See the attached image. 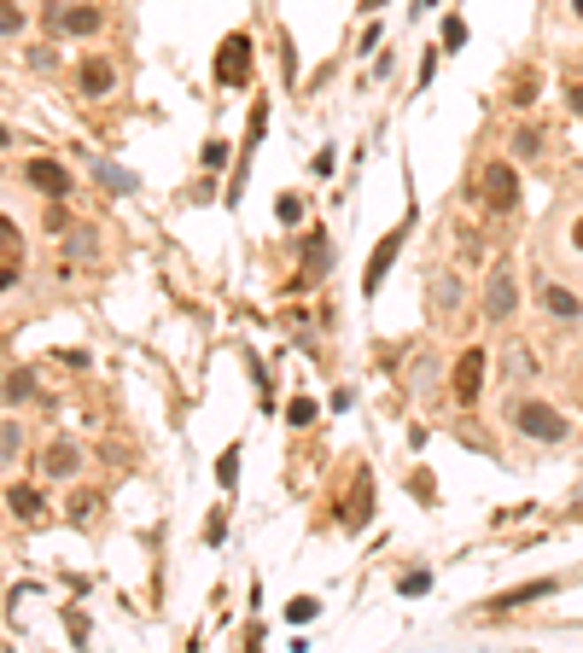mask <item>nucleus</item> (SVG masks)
Masks as SVG:
<instances>
[{"instance_id":"obj_5","label":"nucleus","mask_w":583,"mask_h":653,"mask_svg":"<svg viewBox=\"0 0 583 653\" xmlns=\"http://www.w3.org/2000/svg\"><path fill=\"white\" fill-rule=\"evenodd\" d=\"M24 181L35 187V193H47V198H65V193H70V169L53 164V158H29V164H24Z\"/></svg>"},{"instance_id":"obj_29","label":"nucleus","mask_w":583,"mask_h":653,"mask_svg":"<svg viewBox=\"0 0 583 653\" xmlns=\"http://www.w3.org/2000/svg\"><path fill=\"white\" fill-rule=\"evenodd\" d=\"M70 251H76V257H94V251H99V234H88V228H82V234L70 239Z\"/></svg>"},{"instance_id":"obj_16","label":"nucleus","mask_w":583,"mask_h":653,"mask_svg":"<svg viewBox=\"0 0 583 653\" xmlns=\"http://www.w3.org/2000/svg\"><path fill=\"white\" fill-rule=\"evenodd\" d=\"M99 508H105V496H99V490H76V496L65 501V514L76 519V525H88V519H94Z\"/></svg>"},{"instance_id":"obj_27","label":"nucleus","mask_w":583,"mask_h":653,"mask_svg":"<svg viewBox=\"0 0 583 653\" xmlns=\"http://www.w3.org/2000/svg\"><path fill=\"white\" fill-rule=\"evenodd\" d=\"M397 589H403V595H426V589H431V571H408Z\"/></svg>"},{"instance_id":"obj_12","label":"nucleus","mask_w":583,"mask_h":653,"mask_svg":"<svg viewBox=\"0 0 583 653\" xmlns=\"http://www.w3.org/2000/svg\"><path fill=\"white\" fill-rule=\"evenodd\" d=\"M431 304L444 309V315L461 309V275H455V268H438V275H431Z\"/></svg>"},{"instance_id":"obj_4","label":"nucleus","mask_w":583,"mask_h":653,"mask_svg":"<svg viewBox=\"0 0 583 653\" xmlns=\"http://www.w3.org/2000/svg\"><path fill=\"white\" fill-rule=\"evenodd\" d=\"M251 70V35H228L222 53H216V82L222 88H239Z\"/></svg>"},{"instance_id":"obj_15","label":"nucleus","mask_w":583,"mask_h":653,"mask_svg":"<svg viewBox=\"0 0 583 653\" xmlns=\"http://www.w3.org/2000/svg\"><path fill=\"white\" fill-rule=\"evenodd\" d=\"M24 455V420H0V473Z\"/></svg>"},{"instance_id":"obj_34","label":"nucleus","mask_w":583,"mask_h":653,"mask_svg":"<svg viewBox=\"0 0 583 653\" xmlns=\"http://www.w3.org/2000/svg\"><path fill=\"white\" fill-rule=\"evenodd\" d=\"M566 99H571V112H578V117H583V82H578V88H571V94H566Z\"/></svg>"},{"instance_id":"obj_26","label":"nucleus","mask_w":583,"mask_h":653,"mask_svg":"<svg viewBox=\"0 0 583 653\" xmlns=\"http://www.w3.org/2000/svg\"><path fill=\"white\" fill-rule=\"evenodd\" d=\"M216 478H222V485H234V478H239V449H222V461H216Z\"/></svg>"},{"instance_id":"obj_31","label":"nucleus","mask_w":583,"mask_h":653,"mask_svg":"<svg viewBox=\"0 0 583 653\" xmlns=\"http://www.w3.org/2000/svg\"><path fill=\"white\" fill-rule=\"evenodd\" d=\"M298 210H304V205H298V193H286V198H280V222H298Z\"/></svg>"},{"instance_id":"obj_36","label":"nucleus","mask_w":583,"mask_h":653,"mask_svg":"<svg viewBox=\"0 0 583 653\" xmlns=\"http://www.w3.org/2000/svg\"><path fill=\"white\" fill-rule=\"evenodd\" d=\"M6 140H12V135H6V123H0V146H6Z\"/></svg>"},{"instance_id":"obj_28","label":"nucleus","mask_w":583,"mask_h":653,"mask_svg":"<svg viewBox=\"0 0 583 653\" xmlns=\"http://www.w3.org/2000/svg\"><path fill=\"white\" fill-rule=\"evenodd\" d=\"M228 164V140H210L205 146V169H222Z\"/></svg>"},{"instance_id":"obj_17","label":"nucleus","mask_w":583,"mask_h":653,"mask_svg":"<svg viewBox=\"0 0 583 653\" xmlns=\"http://www.w3.org/2000/svg\"><path fill=\"white\" fill-rule=\"evenodd\" d=\"M537 595H555V578H537V584H525V589H508V595L490 601V607H525V601H537Z\"/></svg>"},{"instance_id":"obj_18","label":"nucleus","mask_w":583,"mask_h":653,"mask_svg":"<svg viewBox=\"0 0 583 653\" xmlns=\"http://www.w3.org/2000/svg\"><path fill=\"white\" fill-rule=\"evenodd\" d=\"M501 361H508V368H501L508 379H531V374H537V356H531L525 345H508V356H501Z\"/></svg>"},{"instance_id":"obj_11","label":"nucleus","mask_w":583,"mask_h":653,"mask_svg":"<svg viewBox=\"0 0 583 653\" xmlns=\"http://www.w3.org/2000/svg\"><path fill=\"white\" fill-rule=\"evenodd\" d=\"M327 268H333V245H327V234H309V245H304V286H315Z\"/></svg>"},{"instance_id":"obj_35","label":"nucleus","mask_w":583,"mask_h":653,"mask_svg":"<svg viewBox=\"0 0 583 653\" xmlns=\"http://www.w3.org/2000/svg\"><path fill=\"white\" fill-rule=\"evenodd\" d=\"M566 6H571V18H578V24H583V0H566Z\"/></svg>"},{"instance_id":"obj_8","label":"nucleus","mask_w":583,"mask_h":653,"mask_svg":"<svg viewBox=\"0 0 583 653\" xmlns=\"http://www.w3.org/2000/svg\"><path fill=\"white\" fill-rule=\"evenodd\" d=\"M485 350H467V356L455 361V397L461 403H478V391H485Z\"/></svg>"},{"instance_id":"obj_22","label":"nucleus","mask_w":583,"mask_h":653,"mask_svg":"<svg viewBox=\"0 0 583 653\" xmlns=\"http://www.w3.org/2000/svg\"><path fill=\"white\" fill-rule=\"evenodd\" d=\"M542 152V128H514V158H537Z\"/></svg>"},{"instance_id":"obj_13","label":"nucleus","mask_w":583,"mask_h":653,"mask_svg":"<svg viewBox=\"0 0 583 653\" xmlns=\"http://www.w3.org/2000/svg\"><path fill=\"white\" fill-rule=\"evenodd\" d=\"M6 508H12V519H24V525H35V519H42V490H29V485H12V490H6Z\"/></svg>"},{"instance_id":"obj_3","label":"nucleus","mask_w":583,"mask_h":653,"mask_svg":"<svg viewBox=\"0 0 583 653\" xmlns=\"http://www.w3.org/2000/svg\"><path fill=\"white\" fill-rule=\"evenodd\" d=\"M514 309H519V280H514L508 263H496L490 280H485V315L490 321H514Z\"/></svg>"},{"instance_id":"obj_24","label":"nucleus","mask_w":583,"mask_h":653,"mask_svg":"<svg viewBox=\"0 0 583 653\" xmlns=\"http://www.w3.org/2000/svg\"><path fill=\"white\" fill-rule=\"evenodd\" d=\"M315 415H321V408L309 403V397H292V408H286V420H292V426H309Z\"/></svg>"},{"instance_id":"obj_33","label":"nucleus","mask_w":583,"mask_h":653,"mask_svg":"<svg viewBox=\"0 0 583 653\" xmlns=\"http://www.w3.org/2000/svg\"><path fill=\"white\" fill-rule=\"evenodd\" d=\"M0 245H18V234H12V216L0 210Z\"/></svg>"},{"instance_id":"obj_7","label":"nucleus","mask_w":583,"mask_h":653,"mask_svg":"<svg viewBox=\"0 0 583 653\" xmlns=\"http://www.w3.org/2000/svg\"><path fill=\"white\" fill-rule=\"evenodd\" d=\"M76 88H82L88 99H105L117 88V65L112 58H82V65H76Z\"/></svg>"},{"instance_id":"obj_6","label":"nucleus","mask_w":583,"mask_h":653,"mask_svg":"<svg viewBox=\"0 0 583 653\" xmlns=\"http://www.w3.org/2000/svg\"><path fill=\"white\" fill-rule=\"evenodd\" d=\"M537 304H542V315H555V321H583V298L566 292L560 280H537Z\"/></svg>"},{"instance_id":"obj_14","label":"nucleus","mask_w":583,"mask_h":653,"mask_svg":"<svg viewBox=\"0 0 583 653\" xmlns=\"http://www.w3.org/2000/svg\"><path fill=\"white\" fill-rule=\"evenodd\" d=\"M99 24H105L99 6H70V12H58V29H65V35H94Z\"/></svg>"},{"instance_id":"obj_25","label":"nucleus","mask_w":583,"mask_h":653,"mask_svg":"<svg viewBox=\"0 0 583 653\" xmlns=\"http://www.w3.org/2000/svg\"><path fill=\"white\" fill-rule=\"evenodd\" d=\"M461 42H467V24H461V18H444V53H455Z\"/></svg>"},{"instance_id":"obj_9","label":"nucleus","mask_w":583,"mask_h":653,"mask_svg":"<svg viewBox=\"0 0 583 653\" xmlns=\"http://www.w3.org/2000/svg\"><path fill=\"white\" fill-rule=\"evenodd\" d=\"M403 234H408V228H391V234L374 245V257H368V275H361V286H368V292H379V286H385V268H391V257L403 251Z\"/></svg>"},{"instance_id":"obj_10","label":"nucleus","mask_w":583,"mask_h":653,"mask_svg":"<svg viewBox=\"0 0 583 653\" xmlns=\"http://www.w3.org/2000/svg\"><path fill=\"white\" fill-rule=\"evenodd\" d=\"M76 467H82V449H76V444H65V438H58V444H47V455H42V473H47V478H70Z\"/></svg>"},{"instance_id":"obj_30","label":"nucleus","mask_w":583,"mask_h":653,"mask_svg":"<svg viewBox=\"0 0 583 653\" xmlns=\"http://www.w3.org/2000/svg\"><path fill=\"white\" fill-rule=\"evenodd\" d=\"M566 245H571V257H583V216L566 222Z\"/></svg>"},{"instance_id":"obj_23","label":"nucleus","mask_w":583,"mask_h":653,"mask_svg":"<svg viewBox=\"0 0 583 653\" xmlns=\"http://www.w3.org/2000/svg\"><path fill=\"white\" fill-rule=\"evenodd\" d=\"M315 612H321V601H315V595H298V601L286 607V618H292V625H309Z\"/></svg>"},{"instance_id":"obj_1","label":"nucleus","mask_w":583,"mask_h":653,"mask_svg":"<svg viewBox=\"0 0 583 653\" xmlns=\"http://www.w3.org/2000/svg\"><path fill=\"white\" fill-rule=\"evenodd\" d=\"M508 420H514V431L531 438V444H566L571 438V420L560 415L555 403H542V397H514Z\"/></svg>"},{"instance_id":"obj_21","label":"nucleus","mask_w":583,"mask_h":653,"mask_svg":"<svg viewBox=\"0 0 583 653\" xmlns=\"http://www.w3.org/2000/svg\"><path fill=\"white\" fill-rule=\"evenodd\" d=\"M0 35H24V6L18 0H0Z\"/></svg>"},{"instance_id":"obj_19","label":"nucleus","mask_w":583,"mask_h":653,"mask_svg":"<svg viewBox=\"0 0 583 653\" xmlns=\"http://www.w3.org/2000/svg\"><path fill=\"white\" fill-rule=\"evenodd\" d=\"M94 175H99V187H105V193H135V175H128V169H117V164H94Z\"/></svg>"},{"instance_id":"obj_20","label":"nucleus","mask_w":583,"mask_h":653,"mask_svg":"<svg viewBox=\"0 0 583 653\" xmlns=\"http://www.w3.org/2000/svg\"><path fill=\"white\" fill-rule=\"evenodd\" d=\"M24 397H35V374H29V368H18V374L6 379V403H24Z\"/></svg>"},{"instance_id":"obj_32","label":"nucleus","mask_w":583,"mask_h":653,"mask_svg":"<svg viewBox=\"0 0 583 653\" xmlns=\"http://www.w3.org/2000/svg\"><path fill=\"white\" fill-rule=\"evenodd\" d=\"M205 537H210V542H222V537H228V519H222V514H210V525H205Z\"/></svg>"},{"instance_id":"obj_2","label":"nucleus","mask_w":583,"mask_h":653,"mask_svg":"<svg viewBox=\"0 0 583 653\" xmlns=\"http://www.w3.org/2000/svg\"><path fill=\"white\" fill-rule=\"evenodd\" d=\"M478 198H485V210L490 216H508V210L519 205V175H514V164H485V175H478Z\"/></svg>"}]
</instances>
